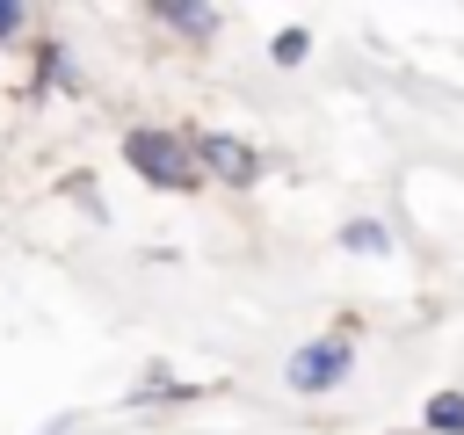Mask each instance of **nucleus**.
<instances>
[{"label":"nucleus","instance_id":"2","mask_svg":"<svg viewBox=\"0 0 464 435\" xmlns=\"http://www.w3.org/2000/svg\"><path fill=\"white\" fill-rule=\"evenodd\" d=\"M188 152H196V167H203L210 181H225V188H246V181H261V152H254L246 138L203 130V138H188Z\"/></svg>","mask_w":464,"mask_h":435},{"label":"nucleus","instance_id":"3","mask_svg":"<svg viewBox=\"0 0 464 435\" xmlns=\"http://www.w3.org/2000/svg\"><path fill=\"white\" fill-rule=\"evenodd\" d=\"M348 362H355V348H348L341 334L304 341V348L290 355V392H326V384H341V377H348Z\"/></svg>","mask_w":464,"mask_h":435},{"label":"nucleus","instance_id":"7","mask_svg":"<svg viewBox=\"0 0 464 435\" xmlns=\"http://www.w3.org/2000/svg\"><path fill=\"white\" fill-rule=\"evenodd\" d=\"M304 51H312V36H304V29H283V36H276V65H297Z\"/></svg>","mask_w":464,"mask_h":435},{"label":"nucleus","instance_id":"5","mask_svg":"<svg viewBox=\"0 0 464 435\" xmlns=\"http://www.w3.org/2000/svg\"><path fill=\"white\" fill-rule=\"evenodd\" d=\"M428 428L435 435H464V392H435L428 399Z\"/></svg>","mask_w":464,"mask_h":435},{"label":"nucleus","instance_id":"8","mask_svg":"<svg viewBox=\"0 0 464 435\" xmlns=\"http://www.w3.org/2000/svg\"><path fill=\"white\" fill-rule=\"evenodd\" d=\"M22 29H29V7H14V0H0V44H7V36H22Z\"/></svg>","mask_w":464,"mask_h":435},{"label":"nucleus","instance_id":"1","mask_svg":"<svg viewBox=\"0 0 464 435\" xmlns=\"http://www.w3.org/2000/svg\"><path fill=\"white\" fill-rule=\"evenodd\" d=\"M123 160H130L152 188H196V181H203L188 138H174V130H130V138H123Z\"/></svg>","mask_w":464,"mask_h":435},{"label":"nucleus","instance_id":"6","mask_svg":"<svg viewBox=\"0 0 464 435\" xmlns=\"http://www.w3.org/2000/svg\"><path fill=\"white\" fill-rule=\"evenodd\" d=\"M341 246H348V254H384L392 239H384V225H370V218H362V225H348V232H341Z\"/></svg>","mask_w":464,"mask_h":435},{"label":"nucleus","instance_id":"4","mask_svg":"<svg viewBox=\"0 0 464 435\" xmlns=\"http://www.w3.org/2000/svg\"><path fill=\"white\" fill-rule=\"evenodd\" d=\"M152 22L188 36V44H210L218 36V7H196V0H152Z\"/></svg>","mask_w":464,"mask_h":435}]
</instances>
